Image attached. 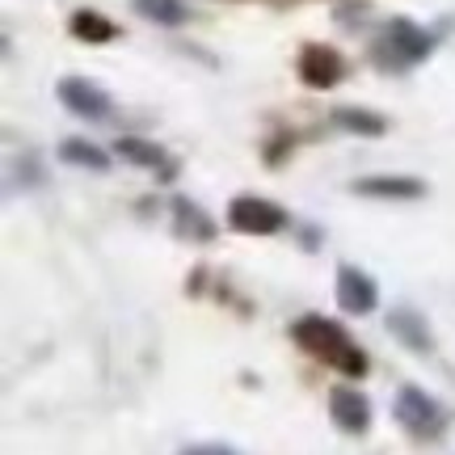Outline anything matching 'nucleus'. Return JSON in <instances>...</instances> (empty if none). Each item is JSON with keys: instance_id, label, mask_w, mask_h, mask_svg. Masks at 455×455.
Wrapping results in <instances>:
<instances>
[{"instance_id": "obj_1", "label": "nucleus", "mask_w": 455, "mask_h": 455, "mask_svg": "<svg viewBox=\"0 0 455 455\" xmlns=\"http://www.w3.org/2000/svg\"><path fill=\"white\" fill-rule=\"evenodd\" d=\"M291 338L299 350H308L316 363H325L333 371H341L346 379H363L367 375V355L355 346V338L338 325V321H329V316H299L291 325Z\"/></svg>"}, {"instance_id": "obj_17", "label": "nucleus", "mask_w": 455, "mask_h": 455, "mask_svg": "<svg viewBox=\"0 0 455 455\" xmlns=\"http://www.w3.org/2000/svg\"><path fill=\"white\" fill-rule=\"evenodd\" d=\"M178 455H241V451L228 447V443H190V447H181Z\"/></svg>"}, {"instance_id": "obj_16", "label": "nucleus", "mask_w": 455, "mask_h": 455, "mask_svg": "<svg viewBox=\"0 0 455 455\" xmlns=\"http://www.w3.org/2000/svg\"><path fill=\"white\" fill-rule=\"evenodd\" d=\"M333 123H338L341 131H350V135H367V140H375V135H384V131H388V123H384L379 114L355 110V106H341V110H333Z\"/></svg>"}, {"instance_id": "obj_12", "label": "nucleus", "mask_w": 455, "mask_h": 455, "mask_svg": "<svg viewBox=\"0 0 455 455\" xmlns=\"http://www.w3.org/2000/svg\"><path fill=\"white\" fill-rule=\"evenodd\" d=\"M68 30H72V38L93 43V47H101V43H114V38H118V26H114L110 17L93 13V9H76V13H72V21H68Z\"/></svg>"}, {"instance_id": "obj_7", "label": "nucleus", "mask_w": 455, "mask_h": 455, "mask_svg": "<svg viewBox=\"0 0 455 455\" xmlns=\"http://www.w3.org/2000/svg\"><path fill=\"white\" fill-rule=\"evenodd\" d=\"M295 68H299V81L308 89H333L346 76V60L333 47H325V43H308L299 51V64Z\"/></svg>"}, {"instance_id": "obj_4", "label": "nucleus", "mask_w": 455, "mask_h": 455, "mask_svg": "<svg viewBox=\"0 0 455 455\" xmlns=\"http://www.w3.org/2000/svg\"><path fill=\"white\" fill-rule=\"evenodd\" d=\"M228 224L244 232V236H275L287 228V212L270 203V198H258V195H236L228 203Z\"/></svg>"}, {"instance_id": "obj_3", "label": "nucleus", "mask_w": 455, "mask_h": 455, "mask_svg": "<svg viewBox=\"0 0 455 455\" xmlns=\"http://www.w3.org/2000/svg\"><path fill=\"white\" fill-rule=\"evenodd\" d=\"M396 422L405 426V435L413 439H439L447 418H443V405L435 396H426L422 388H401L396 392Z\"/></svg>"}, {"instance_id": "obj_2", "label": "nucleus", "mask_w": 455, "mask_h": 455, "mask_svg": "<svg viewBox=\"0 0 455 455\" xmlns=\"http://www.w3.org/2000/svg\"><path fill=\"white\" fill-rule=\"evenodd\" d=\"M430 51H435V38L422 26H413L409 17H396V21H388L384 38L375 43V64L384 72H405V68L422 64Z\"/></svg>"}, {"instance_id": "obj_13", "label": "nucleus", "mask_w": 455, "mask_h": 455, "mask_svg": "<svg viewBox=\"0 0 455 455\" xmlns=\"http://www.w3.org/2000/svg\"><path fill=\"white\" fill-rule=\"evenodd\" d=\"M173 220H178V232L190 241H212L215 236V224L207 220V212L190 198H173Z\"/></svg>"}, {"instance_id": "obj_10", "label": "nucleus", "mask_w": 455, "mask_h": 455, "mask_svg": "<svg viewBox=\"0 0 455 455\" xmlns=\"http://www.w3.org/2000/svg\"><path fill=\"white\" fill-rule=\"evenodd\" d=\"M388 329L396 333V338L405 341L413 355H430L435 350V338H430V329H426V321L418 316V312H409V308H392L388 316Z\"/></svg>"}, {"instance_id": "obj_11", "label": "nucleus", "mask_w": 455, "mask_h": 455, "mask_svg": "<svg viewBox=\"0 0 455 455\" xmlns=\"http://www.w3.org/2000/svg\"><path fill=\"white\" fill-rule=\"evenodd\" d=\"M350 190L367 198H422L426 195V186L418 178H363Z\"/></svg>"}, {"instance_id": "obj_9", "label": "nucleus", "mask_w": 455, "mask_h": 455, "mask_svg": "<svg viewBox=\"0 0 455 455\" xmlns=\"http://www.w3.org/2000/svg\"><path fill=\"white\" fill-rule=\"evenodd\" d=\"M114 148H118V156H123V161L140 164V169H152V173L161 169L164 178H173V169H178V164L169 161V152H164V148L148 144V140H140V135H123Z\"/></svg>"}, {"instance_id": "obj_15", "label": "nucleus", "mask_w": 455, "mask_h": 455, "mask_svg": "<svg viewBox=\"0 0 455 455\" xmlns=\"http://www.w3.org/2000/svg\"><path fill=\"white\" fill-rule=\"evenodd\" d=\"M60 161L76 164V169H89V173H106L110 169V156L98 144H89V140H64L60 144Z\"/></svg>"}, {"instance_id": "obj_8", "label": "nucleus", "mask_w": 455, "mask_h": 455, "mask_svg": "<svg viewBox=\"0 0 455 455\" xmlns=\"http://www.w3.org/2000/svg\"><path fill=\"white\" fill-rule=\"evenodd\" d=\"M329 418L341 435H367L371 430V401L358 388H333L329 392Z\"/></svg>"}, {"instance_id": "obj_14", "label": "nucleus", "mask_w": 455, "mask_h": 455, "mask_svg": "<svg viewBox=\"0 0 455 455\" xmlns=\"http://www.w3.org/2000/svg\"><path fill=\"white\" fill-rule=\"evenodd\" d=\"M131 9L144 21H152V26H186L190 21L186 0H131Z\"/></svg>"}, {"instance_id": "obj_6", "label": "nucleus", "mask_w": 455, "mask_h": 455, "mask_svg": "<svg viewBox=\"0 0 455 455\" xmlns=\"http://www.w3.org/2000/svg\"><path fill=\"white\" fill-rule=\"evenodd\" d=\"M338 304L350 316H371L379 308V287L367 270L358 266H338Z\"/></svg>"}, {"instance_id": "obj_5", "label": "nucleus", "mask_w": 455, "mask_h": 455, "mask_svg": "<svg viewBox=\"0 0 455 455\" xmlns=\"http://www.w3.org/2000/svg\"><path fill=\"white\" fill-rule=\"evenodd\" d=\"M55 93H60V101H64L68 110L76 114V118H89V123L110 118V93H106L101 84L84 81V76H64Z\"/></svg>"}]
</instances>
